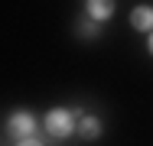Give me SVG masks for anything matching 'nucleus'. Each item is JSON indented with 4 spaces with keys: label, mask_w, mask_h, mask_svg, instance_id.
Returning a JSON list of instances; mask_svg holds the SVG:
<instances>
[{
    "label": "nucleus",
    "mask_w": 153,
    "mask_h": 146,
    "mask_svg": "<svg viewBox=\"0 0 153 146\" xmlns=\"http://www.w3.org/2000/svg\"><path fill=\"white\" fill-rule=\"evenodd\" d=\"M46 130H49L52 136H68V133L75 130V117H72V111H65V107L49 111V114H46Z\"/></svg>",
    "instance_id": "f257e3e1"
},
{
    "label": "nucleus",
    "mask_w": 153,
    "mask_h": 146,
    "mask_svg": "<svg viewBox=\"0 0 153 146\" xmlns=\"http://www.w3.org/2000/svg\"><path fill=\"white\" fill-rule=\"evenodd\" d=\"M33 130H36V120H33V114H13L10 120H7V133L10 136H16V140H26V136H33Z\"/></svg>",
    "instance_id": "f03ea898"
},
{
    "label": "nucleus",
    "mask_w": 153,
    "mask_h": 146,
    "mask_svg": "<svg viewBox=\"0 0 153 146\" xmlns=\"http://www.w3.org/2000/svg\"><path fill=\"white\" fill-rule=\"evenodd\" d=\"M130 26L140 29V32H150L153 29V10L150 7H137V10L130 13Z\"/></svg>",
    "instance_id": "7ed1b4c3"
},
{
    "label": "nucleus",
    "mask_w": 153,
    "mask_h": 146,
    "mask_svg": "<svg viewBox=\"0 0 153 146\" xmlns=\"http://www.w3.org/2000/svg\"><path fill=\"white\" fill-rule=\"evenodd\" d=\"M75 130H78L82 140H98V136H101V120H98V117H82Z\"/></svg>",
    "instance_id": "20e7f679"
},
{
    "label": "nucleus",
    "mask_w": 153,
    "mask_h": 146,
    "mask_svg": "<svg viewBox=\"0 0 153 146\" xmlns=\"http://www.w3.org/2000/svg\"><path fill=\"white\" fill-rule=\"evenodd\" d=\"M88 13H91V20H111V13H114V0H88Z\"/></svg>",
    "instance_id": "39448f33"
},
{
    "label": "nucleus",
    "mask_w": 153,
    "mask_h": 146,
    "mask_svg": "<svg viewBox=\"0 0 153 146\" xmlns=\"http://www.w3.org/2000/svg\"><path fill=\"white\" fill-rule=\"evenodd\" d=\"M94 32H98V26H94V23H88V20H82V23H78V36H85V39H91Z\"/></svg>",
    "instance_id": "423d86ee"
},
{
    "label": "nucleus",
    "mask_w": 153,
    "mask_h": 146,
    "mask_svg": "<svg viewBox=\"0 0 153 146\" xmlns=\"http://www.w3.org/2000/svg\"><path fill=\"white\" fill-rule=\"evenodd\" d=\"M16 146H42V140H36V136H26V140H20Z\"/></svg>",
    "instance_id": "0eeeda50"
},
{
    "label": "nucleus",
    "mask_w": 153,
    "mask_h": 146,
    "mask_svg": "<svg viewBox=\"0 0 153 146\" xmlns=\"http://www.w3.org/2000/svg\"><path fill=\"white\" fill-rule=\"evenodd\" d=\"M150 52H153V32H150Z\"/></svg>",
    "instance_id": "6e6552de"
}]
</instances>
